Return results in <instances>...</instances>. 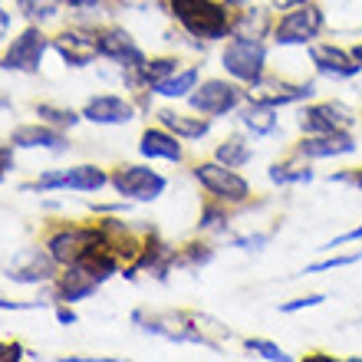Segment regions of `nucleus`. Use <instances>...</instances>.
I'll return each mask as SVG.
<instances>
[{
    "label": "nucleus",
    "instance_id": "a18cd8bd",
    "mask_svg": "<svg viewBox=\"0 0 362 362\" xmlns=\"http://www.w3.org/2000/svg\"><path fill=\"white\" fill-rule=\"evenodd\" d=\"M224 4H228V7H234V10H238V7H247V4H254V0H224Z\"/></svg>",
    "mask_w": 362,
    "mask_h": 362
},
{
    "label": "nucleus",
    "instance_id": "2eb2a0df",
    "mask_svg": "<svg viewBox=\"0 0 362 362\" xmlns=\"http://www.w3.org/2000/svg\"><path fill=\"white\" fill-rule=\"evenodd\" d=\"M57 267L59 264L53 260V254L47 247H40V250H23L17 257V264L4 270V276L13 280V284H53L57 280Z\"/></svg>",
    "mask_w": 362,
    "mask_h": 362
},
{
    "label": "nucleus",
    "instance_id": "4c0bfd02",
    "mask_svg": "<svg viewBox=\"0 0 362 362\" xmlns=\"http://www.w3.org/2000/svg\"><path fill=\"white\" fill-rule=\"evenodd\" d=\"M27 356V349L20 343H0V362H20Z\"/></svg>",
    "mask_w": 362,
    "mask_h": 362
},
{
    "label": "nucleus",
    "instance_id": "4468645a",
    "mask_svg": "<svg viewBox=\"0 0 362 362\" xmlns=\"http://www.w3.org/2000/svg\"><path fill=\"white\" fill-rule=\"evenodd\" d=\"M310 63L320 76L343 83V79H356L362 73V63L349 53V49L336 47V43H310Z\"/></svg>",
    "mask_w": 362,
    "mask_h": 362
},
{
    "label": "nucleus",
    "instance_id": "c85d7f7f",
    "mask_svg": "<svg viewBox=\"0 0 362 362\" xmlns=\"http://www.w3.org/2000/svg\"><path fill=\"white\" fill-rule=\"evenodd\" d=\"M17 13L27 20V23L43 27V23L59 17V0H17Z\"/></svg>",
    "mask_w": 362,
    "mask_h": 362
},
{
    "label": "nucleus",
    "instance_id": "f257e3e1",
    "mask_svg": "<svg viewBox=\"0 0 362 362\" xmlns=\"http://www.w3.org/2000/svg\"><path fill=\"white\" fill-rule=\"evenodd\" d=\"M165 10L194 40L218 43L230 37V10L224 0H165Z\"/></svg>",
    "mask_w": 362,
    "mask_h": 362
},
{
    "label": "nucleus",
    "instance_id": "e433bc0d",
    "mask_svg": "<svg viewBox=\"0 0 362 362\" xmlns=\"http://www.w3.org/2000/svg\"><path fill=\"white\" fill-rule=\"evenodd\" d=\"M47 300H33V303H13V300H4V296H0V310H17V313H27V310H47Z\"/></svg>",
    "mask_w": 362,
    "mask_h": 362
},
{
    "label": "nucleus",
    "instance_id": "aec40b11",
    "mask_svg": "<svg viewBox=\"0 0 362 362\" xmlns=\"http://www.w3.org/2000/svg\"><path fill=\"white\" fill-rule=\"evenodd\" d=\"M139 152H142V158H162V162H181L185 158V145H181V139L175 132H168L165 125H158V129H145L142 139H139Z\"/></svg>",
    "mask_w": 362,
    "mask_h": 362
},
{
    "label": "nucleus",
    "instance_id": "f03ea898",
    "mask_svg": "<svg viewBox=\"0 0 362 362\" xmlns=\"http://www.w3.org/2000/svg\"><path fill=\"white\" fill-rule=\"evenodd\" d=\"M326 30V10L316 0H300L293 7H286L274 20V43L276 47H310L316 37Z\"/></svg>",
    "mask_w": 362,
    "mask_h": 362
},
{
    "label": "nucleus",
    "instance_id": "2f4dec72",
    "mask_svg": "<svg viewBox=\"0 0 362 362\" xmlns=\"http://www.w3.org/2000/svg\"><path fill=\"white\" fill-rule=\"evenodd\" d=\"M250 356H257V359H267V362H293V356L286 353L284 346H276L274 339H247L244 343Z\"/></svg>",
    "mask_w": 362,
    "mask_h": 362
},
{
    "label": "nucleus",
    "instance_id": "412c9836",
    "mask_svg": "<svg viewBox=\"0 0 362 362\" xmlns=\"http://www.w3.org/2000/svg\"><path fill=\"white\" fill-rule=\"evenodd\" d=\"M158 125H165L168 132H175L181 142H198L211 132V119L201 112H175V109H158Z\"/></svg>",
    "mask_w": 362,
    "mask_h": 362
},
{
    "label": "nucleus",
    "instance_id": "ddd939ff",
    "mask_svg": "<svg viewBox=\"0 0 362 362\" xmlns=\"http://www.w3.org/2000/svg\"><path fill=\"white\" fill-rule=\"evenodd\" d=\"M359 142H356L353 129H339V132H320V135H303L296 142V155L306 162H329V158H346L356 155Z\"/></svg>",
    "mask_w": 362,
    "mask_h": 362
},
{
    "label": "nucleus",
    "instance_id": "c03bdc74",
    "mask_svg": "<svg viewBox=\"0 0 362 362\" xmlns=\"http://www.w3.org/2000/svg\"><path fill=\"white\" fill-rule=\"evenodd\" d=\"M293 4H300V0H270V7H280V10L293 7Z\"/></svg>",
    "mask_w": 362,
    "mask_h": 362
},
{
    "label": "nucleus",
    "instance_id": "f704fd0d",
    "mask_svg": "<svg viewBox=\"0 0 362 362\" xmlns=\"http://www.w3.org/2000/svg\"><path fill=\"white\" fill-rule=\"evenodd\" d=\"M270 244V234H244V238H234V247L240 250H264Z\"/></svg>",
    "mask_w": 362,
    "mask_h": 362
},
{
    "label": "nucleus",
    "instance_id": "1a4fd4ad",
    "mask_svg": "<svg viewBox=\"0 0 362 362\" xmlns=\"http://www.w3.org/2000/svg\"><path fill=\"white\" fill-rule=\"evenodd\" d=\"M109 185V175L99 165H76V168H63V172H43L33 185H23V191H79V194H93Z\"/></svg>",
    "mask_w": 362,
    "mask_h": 362
},
{
    "label": "nucleus",
    "instance_id": "a19ab883",
    "mask_svg": "<svg viewBox=\"0 0 362 362\" xmlns=\"http://www.w3.org/2000/svg\"><path fill=\"white\" fill-rule=\"evenodd\" d=\"M119 4L129 10H145V7H152V4H162V0H119Z\"/></svg>",
    "mask_w": 362,
    "mask_h": 362
},
{
    "label": "nucleus",
    "instance_id": "6ab92c4d",
    "mask_svg": "<svg viewBox=\"0 0 362 362\" xmlns=\"http://www.w3.org/2000/svg\"><path fill=\"white\" fill-rule=\"evenodd\" d=\"M270 33H274V13H270V7L247 4V7H238L230 13V37L264 40Z\"/></svg>",
    "mask_w": 362,
    "mask_h": 362
},
{
    "label": "nucleus",
    "instance_id": "39448f33",
    "mask_svg": "<svg viewBox=\"0 0 362 362\" xmlns=\"http://www.w3.org/2000/svg\"><path fill=\"white\" fill-rule=\"evenodd\" d=\"M247 99V89L240 86L238 79H204L201 86H194V93L188 95V105L194 112L208 115V119H221V115L238 112Z\"/></svg>",
    "mask_w": 362,
    "mask_h": 362
},
{
    "label": "nucleus",
    "instance_id": "6e6552de",
    "mask_svg": "<svg viewBox=\"0 0 362 362\" xmlns=\"http://www.w3.org/2000/svg\"><path fill=\"white\" fill-rule=\"evenodd\" d=\"M99 244H105V230L99 224H93V228H59L47 238V250L53 254L59 267H73L76 260H83Z\"/></svg>",
    "mask_w": 362,
    "mask_h": 362
},
{
    "label": "nucleus",
    "instance_id": "a878e982",
    "mask_svg": "<svg viewBox=\"0 0 362 362\" xmlns=\"http://www.w3.org/2000/svg\"><path fill=\"white\" fill-rule=\"evenodd\" d=\"M214 158H218L221 165H228V168H244V165L254 158V148H250V142L244 135H228V139L214 148Z\"/></svg>",
    "mask_w": 362,
    "mask_h": 362
},
{
    "label": "nucleus",
    "instance_id": "79ce46f5",
    "mask_svg": "<svg viewBox=\"0 0 362 362\" xmlns=\"http://www.w3.org/2000/svg\"><path fill=\"white\" fill-rule=\"evenodd\" d=\"M63 4H69L73 10H93V7H99L103 0H63Z\"/></svg>",
    "mask_w": 362,
    "mask_h": 362
},
{
    "label": "nucleus",
    "instance_id": "0eeeda50",
    "mask_svg": "<svg viewBox=\"0 0 362 362\" xmlns=\"http://www.w3.org/2000/svg\"><path fill=\"white\" fill-rule=\"evenodd\" d=\"M49 47H53V43H49V37L43 33V27L30 23L23 33L13 37V43H10L7 53H4V59H0V69L33 76V73H40V66H43V57H47Z\"/></svg>",
    "mask_w": 362,
    "mask_h": 362
},
{
    "label": "nucleus",
    "instance_id": "20e7f679",
    "mask_svg": "<svg viewBox=\"0 0 362 362\" xmlns=\"http://www.w3.org/2000/svg\"><path fill=\"white\" fill-rule=\"evenodd\" d=\"M194 181H198L201 188L208 191L214 201H224V204H247L250 201V181L238 172V168H228V165H221L218 158L214 162H198L191 168Z\"/></svg>",
    "mask_w": 362,
    "mask_h": 362
},
{
    "label": "nucleus",
    "instance_id": "9d476101",
    "mask_svg": "<svg viewBox=\"0 0 362 362\" xmlns=\"http://www.w3.org/2000/svg\"><path fill=\"white\" fill-rule=\"evenodd\" d=\"M359 122L353 105L339 103V99H329V103H313L303 105L296 112V125L303 135H320V132H339V129H353Z\"/></svg>",
    "mask_w": 362,
    "mask_h": 362
},
{
    "label": "nucleus",
    "instance_id": "49530a36",
    "mask_svg": "<svg viewBox=\"0 0 362 362\" xmlns=\"http://www.w3.org/2000/svg\"><path fill=\"white\" fill-rule=\"evenodd\" d=\"M349 53H353V57H356V59H359V63H362V40H359V43H356L353 49H349Z\"/></svg>",
    "mask_w": 362,
    "mask_h": 362
},
{
    "label": "nucleus",
    "instance_id": "cd10ccee",
    "mask_svg": "<svg viewBox=\"0 0 362 362\" xmlns=\"http://www.w3.org/2000/svg\"><path fill=\"white\" fill-rule=\"evenodd\" d=\"M211 260H214V247L211 244H185V247L175 250V270L194 274V270L208 267Z\"/></svg>",
    "mask_w": 362,
    "mask_h": 362
},
{
    "label": "nucleus",
    "instance_id": "dca6fc26",
    "mask_svg": "<svg viewBox=\"0 0 362 362\" xmlns=\"http://www.w3.org/2000/svg\"><path fill=\"white\" fill-rule=\"evenodd\" d=\"M53 49L59 53V59L73 69H86L95 63L99 57V47H95V33H86V30H63L57 37L49 40Z\"/></svg>",
    "mask_w": 362,
    "mask_h": 362
},
{
    "label": "nucleus",
    "instance_id": "58836bf2",
    "mask_svg": "<svg viewBox=\"0 0 362 362\" xmlns=\"http://www.w3.org/2000/svg\"><path fill=\"white\" fill-rule=\"evenodd\" d=\"M13 152H17V148H13V142H0V172H4V175L13 168Z\"/></svg>",
    "mask_w": 362,
    "mask_h": 362
},
{
    "label": "nucleus",
    "instance_id": "b1692460",
    "mask_svg": "<svg viewBox=\"0 0 362 362\" xmlns=\"http://www.w3.org/2000/svg\"><path fill=\"white\" fill-rule=\"evenodd\" d=\"M267 178L270 185H276V188H290V185H306V181H313V168H310V162L306 158H286V162H274L267 168Z\"/></svg>",
    "mask_w": 362,
    "mask_h": 362
},
{
    "label": "nucleus",
    "instance_id": "c756f323",
    "mask_svg": "<svg viewBox=\"0 0 362 362\" xmlns=\"http://www.w3.org/2000/svg\"><path fill=\"white\" fill-rule=\"evenodd\" d=\"M37 115L43 125H53L59 132H66V129H76L83 122V112H73V109H63V105H53V103H40L37 105Z\"/></svg>",
    "mask_w": 362,
    "mask_h": 362
},
{
    "label": "nucleus",
    "instance_id": "9b49d317",
    "mask_svg": "<svg viewBox=\"0 0 362 362\" xmlns=\"http://www.w3.org/2000/svg\"><path fill=\"white\" fill-rule=\"evenodd\" d=\"M247 89V99L250 103H264L270 109H284V105H300L306 99L316 95V83L313 79H303V83H290V79H274V76H264L260 83L254 86H244Z\"/></svg>",
    "mask_w": 362,
    "mask_h": 362
},
{
    "label": "nucleus",
    "instance_id": "473e14b6",
    "mask_svg": "<svg viewBox=\"0 0 362 362\" xmlns=\"http://www.w3.org/2000/svg\"><path fill=\"white\" fill-rule=\"evenodd\" d=\"M359 260H362V247L353 250V254H333V257H326V260H316V264H310L303 274H326V270L353 267V264H359Z\"/></svg>",
    "mask_w": 362,
    "mask_h": 362
},
{
    "label": "nucleus",
    "instance_id": "72a5a7b5",
    "mask_svg": "<svg viewBox=\"0 0 362 362\" xmlns=\"http://www.w3.org/2000/svg\"><path fill=\"white\" fill-rule=\"evenodd\" d=\"M329 296L326 293H310V296H296V300H290V303H284L280 306V313H286V316H293V313H300V310H313V306H323Z\"/></svg>",
    "mask_w": 362,
    "mask_h": 362
},
{
    "label": "nucleus",
    "instance_id": "f3484780",
    "mask_svg": "<svg viewBox=\"0 0 362 362\" xmlns=\"http://www.w3.org/2000/svg\"><path fill=\"white\" fill-rule=\"evenodd\" d=\"M139 115V109H135V103H129V99H122V95H93L86 105H83V119L93 125H129Z\"/></svg>",
    "mask_w": 362,
    "mask_h": 362
},
{
    "label": "nucleus",
    "instance_id": "a211bd4d",
    "mask_svg": "<svg viewBox=\"0 0 362 362\" xmlns=\"http://www.w3.org/2000/svg\"><path fill=\"white\" fill-rule=\"evenodd\" d=\"M10 142H13V148H47V152L53 155H63L69 152V142L66 135L59 132V129H53V125H17L13 132H10Z\"/></svg>",
    "mask_w": 362,
    "mask_h": 362
},
{
    "label": "nucleus",
    "instance_id": "ea45409f",
    "mask_svg": "<svg viewBox=\"0 0 362 362\" xmlns=\"http://www.w3.org/2000/svg\"><path fill=\"white\" fill-rule=\"evenodd\" d=\"M57 320L63 326H73L76 323V313H73V303H57Z\"/></svg>",
    "mask_w": 362,
    "mask_h": 362
},
{
    "label": "nucleus",
    "instance_id": "423d86ee",
    "mask_svg": "<svg viewBox=\"0 0 362 362\" xmlns=\"http://www.w3.org/2000/svg\"><path fill=\"white\" fill-rule=\"evenodd\" d=\"M109 185L115 188V194L125 201H139V204H148V201H158L168 188V178L158 175L148 165H122L109 175Z\"/></svg>",
    "mask_w": 362,
    "mask_h": 362
},
{
    "label": "nucleus",
    "instance_id": "4be33fe9",
    "mask_svg": "<svg viewBox=\"0 0 362 362\" xmlns=\"http://www.w3.org/2000/svg\"><path fill=\"white\" fill-rule=\"evenodd\" d=\"M99 286L103 284L93 280L86 270L66 267L63 274H57V280H53V300H57V303H79V300L93 296Z\"/></svg>",
    "mask_w": 362,
    "mask_h": 362
},
{
    "label": "nucleus",
    "instance_id": "bb28decb",
    "mask_svg": "<svg viewBox=\"0 0 362 362\" xmlns=\"http://www.w3.org/2000/svg\"><path fill=\"white\" fill-rule=\"evenodd\" d=\"M178 63L181 59L178 57H155V59H145L142 63V69H139V79H142V89H148L152 93L162 79H168L172 73H178Z\"/></svg>",
    "mask_w": 362,
    "mask_h": 362
},
{
    "label": "nucleus",
    "instance_id": "393cba45",
    "mask_svg": "<svg viewBox=\"0 0 362 362\" xmlns=\"http://www.w3.org/2000/svg\"><path fill=\"white\" fill-rule=\"evenodd\" d=\"M198 76H201L198 66H185V69H178V73H172L168 79H162V83L152 89V95H162V99H188V95L194 93V86H198Z\"/></svg>",
    "mask_w": 362,
    "mask_h": 362
},
{
    "label": "nucleus",
    "instance_id": "7c9ffc66",
    "mask_svg": "<svg viewBox=\"0 0 362 362\" xmlns=\"http://www.w3.org/2000/svg\"><path fill=\"white\" fill-rule=\"evenodd\" d=\"M228 204L224 201H208L204 208H201V218H198V230H218L224 234L228 230Z\"/></svg>",
    "mask_w": 362,
    "mask_h": 362
},
{
    "label": "nucleus",
    "instance_id": "f8f14e48",
    "mask_svg": "<svg viewBox=\"0 0 362 362\" xmlns=\"http://www.w3.org/2000/svg\"><path fill=\"white\" fill-rule=\"evenodd\" d=\"M95 47H99V57L115 63L119 69H142L145 49L135 43V37L122 27H105L95 33Z\"/></svg>",
    "mask_w": 362,
    "mask_h": 362
},
{
    "label": "nucleus",
    "instance_id": "5701e85b",
    "mask_svg": "<svg viewBox=\"0 0 362 362\" xmlns=\"http://www.w3.org/2000/svg\"><path fill=\"white\" fill-rule=\"evenodd\" d=\"M276 112H280V109H270V105H264V103H250V99H244L238 119L254 139H267V135L276 132V125H280V115Z\"/></svg>",
    "mask_w": 362,
    "mask_h": 362
},
{
    "label": "nucleus",
    "instance_id": "c9c22d12",
    "mask_svg": "<svg viewBox=\"0 0 362 362\" xmlns=\"http://www.w3.org/2000/svg\"><path fill=\"white\" fill-rule=\"evenodd\" d=\"M356 240H362V224L359 228H349V230H343L339 238H333V240H326L320 250H336V247H343V244H356Z\"/></svg>",
    "mask_w": 362,
    "mask_h": 362
},
{
    "label": "nucleus",
    "instance_id": "de8ad7c7",
    "mask_svg": "<svg viewBox=\"0 0 362 362\" xmlns=\"http://www.w3.org/2000/svg\"><path fill=\"white\" fill-rule=\"evenodd\" d=\"M0 181H4V172H0Z\"/></svg>",
    "mask_w": 362,
    "mask_h": 362
},
{
    "label": "nucleus",
    "instance_id": "7ed1b4c3",
    "mask_svg": "<svg viewBox=\"0 0 362 362\" xmlns=\"http://www.w3.org/2000/svg\"><path fill=\"white\" fill-rule=\"evenodd\" d=\"M221 66L240 86H254L267 76V43L247 37H230L221 49Z\"/></svg>",
    "mask_w": 362,
    "mask_h": 362
},
{
    "label": "nucleus",
    "instance_id": "37998d69",
    "mask_svg": "<svg viewBox=\"0 0 362 362\" xmlns=\"http://www.w3.org/2000/svg\"><path fill=\"white\" fill-rule=\"evenodd\" d=\"M10 37V13L4 7H0V43Z\"/></svg>",
    "mask_w": 362,
    "mask_h": 362
}]
</instances>
